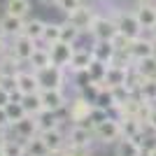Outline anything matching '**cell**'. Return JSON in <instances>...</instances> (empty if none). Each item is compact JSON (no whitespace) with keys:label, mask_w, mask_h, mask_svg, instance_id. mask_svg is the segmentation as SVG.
Masks as SVG:
<instances>
[{"label":"cell","mask_w":156,"mask_h":156,"mask_svg":"<svg viewBox=\"0 0 156 156\" xmlns=\"http://www.w3.org/2000/svg\"><path fill=\"white\" fill-rule=\"evenodd\" d=\"M5 110H7V117H9V121H19L21 117H26V110H23V105H21V100H16V98H12L9 103L5 105Z\"/></svg>","instance_id":"cell-36"},{"label":"cell","mask_w":156,"mask_h":156,"mask_svg":"<svg viewBox=\"0 0 156 156\" xmlns=\"http://www.w3.org/2000/svg\"><path fill=\"white\" fill-rule=\"evenodd\" d=\"M40 100H42V107L47 112H61L68 105V98H65L63 89H42L40 91Z\"/></svg>","instance_id":"cell-5"},{"label":"cell","mask_w":156,"mask_h":156,"mask_svg":"<svg viewBox=\"0 0 156 156\" xmlns=\"http://www.w3.org/2000/svg\"><path fill=\"white\" fill-rule=\"evenodd\" d=\"M105 119H107V110L93 105V110H91V114H89V119L84 121V126H86V128H93L96 124H100V121H105Z\"/></svg>","instance_id":"cell-37"},{"label":"cell","mask_w":156,"mask_h":156,"mask_svg":"<svg viewBox=\"0 0 156 156\" xmlns=\"http://www.w3.org/2000/svg\"><path fill=\"white\" fill-rule=\"evenodd\" d=\"M144 75L140 70H137L135 65H130L128 68V75H126V89H128L130 93H137L140 89H142V84H144Z\"/></svg>","instance_id":"cell-24"},{"label":"cell","mask_w":156,"mask_h":156,"mask_svg":"<svg viewBox=\"0 0 156 156\" xmlns=\"http://www.w3.org/2000/svg\"><path fill=\"white\" fill-rule=\"evenodd\" d=\"M0 156H5V154H2V144H0Z\"/></svg>","instance_id":"cell-52"},{"label":"cell","mask_w":156,"mask_h":156,"mask_svg":"<svg viewBox=\"0 0 156 156\" xmlns=\"http://www.w3.org/2000/svg\"><path fill=\"white\" fill-rule=\"evenodd\" d=\"M21 105H23L26 114H30V117H37L40 112H44V107H42V100H40V93L21 96Z\"/></svg>","instance_id":"cell-25"},{"label":"cell","mask_w":156,"mask_h":156,"mask_svg":"<svg viewBox=\"0 0 156 156\" xmlns=\"http://www.w3.org/2000/svg\"><path fill=\"white\" fill-rule=\"evenodd\" d=\"M65 156H93V151L89 147H72V144H65Z\"/></svg>","instance_id":"cell-41"},{"label":"cell","mask_w":156,"mask_h":156,"mask_svg":"<svg viewBox=\"0 0 156 156\" xmlns=\"http://www.w3.org/2000/svg\"><path fill=\"white\" fill-rule=\"evenodd\" d=\"M135 16L144 30H151L156 26V5H137Z\"/></svg>","instance_id":"cell-20"},{"label":"cell","mask_w":156,"mask_h":156,"mask_svg":"<svg viewBox=\"0 0 156 156\" xmlns=\"http://www.w3.org/2000/svg\"><path fill=\"white\" fill-rule=\"evenodd\" d=\"M61 40V23H47L44 26V33H42V42L47 47H51L54 42Z\"/></svg>","instance_id":"cell-35"},{"label":"cell","mask_w":156,"mask_h":156,"mask_svg":"<svg viewBox=\"0 0 156 156\" xmlns=\"http://www.w3.org/2000/svg\"><path fill=\"white\" fill-rule=\"evenodd\" d=\"M65 68L58 65H49V68H42L37 70V79H40V91L42 89H63L65 82Z\"/></svg>","instance_id":"cell-4"},{"label":"cell","mask_w":156,"mask_h":156,"mask_svg":"<svg viewBox=\"0 0 156 156\" xmlns=\"http://www.w3.org/2000/svg\"><path fill=\"white\" fill-rule=\"evenodd\" d=\"M47 156H65V149H54V151H49Z\"/></svg>","instance_id":"cell-46"},{"label":"cell","mask_w":156,"mask_h":156,"mask_svg":"<svg viewBox=\"0 0 156 156\" xmlns=\"http://www.w3.org/2000/svg\"><path fill=\"white\" fill-rule=\"evenodd\" d=\"M107 68H110V63H103V61H91V65L86 68V72H89V77H91V82H105V75H107Z\"/></svg>","instance_id":"cell-32"},{"label":"cell","mask_w":156,"mask_h":156,"mask_svg":"<svg viewBox=\"0 0 156 156\" xmlns=\"http://www.w3.org/2000/svg\"><path fill=\"white\" fill-rule=\"evenodd\" d=\"M72 54H75V44H70V42H63V40H58V42H54V44L49 47L51 63H54V65H58V68H68V65H70Z\"/></svg>","instance_id":"cell-6"},{"label":"cell","mask_w":156,"mask_h":156,"mask_svg":"<svg viewBox=\"0 0 156 156\" xmlns=\"http://www.w3.org/2000/svg\"><path fill=\"white\" fill-rule=\"evenodd\" d=\"M135 2H137V5H154L156 0H135Z\"/></svg>","instance_id":"cell-47"},{"label":"cell","mask_w":156,"mask_h":156,"mask_svg":"<svg viewBox=\"0 0 156 156\" xmlns=\"http://www.w3.org/2000/svg\"><path fill=\"white\" fill-rule=\"evenodd\" d=\"M7 51H9V44H7L5 35H0V56H2V54H7Z\"/></svg>","instance_id":"cell-45"},{"label":"cell","mask_w":156,"mask_h":156,"mask_svg":"<svg viewBox=\"0 0 156 156\" xmlns=\"http://www.w3.org/2000/svg\"><path fill=\"white\" fill-rule=\"evenodd\" d=\"M93 110V105L86 100V98H75L70 103V107H68V119H70L72 124H79V126H84V121L89 119V114H91Z\"/></svg>","instance_id":"cell-10"},{"label":"cell","mask_w":156,"mask_h":156,"mask_svg":"<svg viewBox=\"0 0 156 156\" xmlns=\"http://www.w3.org/2000/svg\"><path fill=\"white\" fill-rule=\"evenodd\" d=\"M89 33L93 35V40H112L119 33V28H117L112 16H96V21H93Z\"/></svg>","instance_id":"cell-7"},{"label":"cell","mask_w":156,"mask_h":156,"mask_svg":"<svg viewBox=\"0 0 156 156\" xmlns=\"http://www.w3.org/2000/svg\"><path fill=\"white\" fill-rule=\"evenodd\" d=\"M96 9H93L91 5H82V7H77L75 12H70V14H65V21H70L75 28H79L82 33H89L91 30V26H93V21H96Z\"/></svg>","instance_id":"cell-3"},{"label":"cell","mask_w":156,"mask_h":156,"mask_svg":"<svg viewBox=\"0 0 156 156\" xmlns=\"http://www.w3.org/2000/svg\"><path fill=\"white\" fill-rule=\"evenodd\" d=\"M147 126H149L151 130L156 133V105L151 107V112H149V119H147Z\"/></svg>","instance_id":"cell-44"},{"label":"cell","mask_w":156,"mask_h":156,"mask_svg":"<svg viewBox=\"0 0 156 156\" xmlns=\"http://www.w3.org/2000/svg\"><path fill=\"white\" fill-rule=\"evenodd\" d=\"M47 154H49V147L42 142L40 133L30 140H26V156H47Z\"/></svg>","instance_id":"cell-29"},{"label":"cell","mask_w":156,"mask_h":156,"mask_svg":"<svg viewBox=\"0 0 156 156\" xmlns=\"http://www.w3.org/2000/svg\"><path fill=\"white\" fill-rule=\"evenodd\" d=\"M44 26L47 23L42 19H28V21H23V35H28V37H33L35 42H37V40H42Z\"/></svg>","instance_id":"cell-28"},{"label":"cell","mask_w":156,"mask_h":156,"mask_svg":"<svg viewBox=\"0 0 156 156\" xmlns=\"http://www.w3.org/2000/svg\"><path fill=\"white\" fill-rule=\"evenodd\" d=\"M79 35H82V30H79V28H75L70 21H63V23H61V40H63V42L75 44V42L79 40Z\"/></svg>","instance_id":"cell-34"},{"label":"cell","mask_w":156,"mask_h":156,"mask_svg":"<svg viewBox=\"0 0 156 156\" xmlns=\"http://www.w3.org/2000/svg\"><path fill=\"white\" fill-rule=\"evenodd\" d=\"M142 144L135 142L133 137H121L114 147V156H142Z\"/></svg>","instance_id":"cell-17"},{"label":"cell","mask_w":156,"mask_h":156,"mask_svg":"<svg viewBox=\"0 0 156 156\" xmlns=\"http://www.w3.org/2000/svg\"><path fill=\"white\" fill-rule=\"evenodd\" d=\"M110 42H112V47H114L117 51H128V47H130V42H133V40L126 37L124 33H117V35H114Z\"/></svg>","instance_id":"cell-38"},{"label":"cell","mask_w":156,"mask_h":156,"mask_svg":"<svg viewBox=\"0 0 156 156\" xmlns=\"http://www.w3.org/2000/svg\"><path fill=\"white\" fill-rule=\"evenodd\" d=\"M128 54L133 56V61H140L144 56H154L156 54V40H149V37H144V35H140V37H135L130 42Z\"/></svg>","instance_id":"cell-12"},{"label":"cell","mask_w":156,"mask_h":156,"mask_svg":"<svg viewBox=\"0 0 156 156\" xmlns=\"http://www.w3.org/2000/svg\"><path fill=\"white\" fill-rule=\"evenodd\" d=\"M137 68V70L142 72L147 79H151V77H156V54L154 56H144V58H140V61H135L133 63Z\"/></svg>","instance_id":"cell-31"},{"label":"cell","mask_w":156,"mask_h":156,"mask_svg":"<svg viewBox=\"0 0 156 156\" xmlns=\"http://www.w3.org/2000/svg\"><path fill=\"white\" fill-rule=\"evenodd\" d=\"M28 12H30V0H7V2H5V14L26 19Z\"/></svg>","instance_id":"cell-23"},{"label":"cell","mask_w":156,"mask_h":156,"mask_svg":"<svg viewBox=\"0 0 156 156\" xmlns=\"http://www.w3.org/2000/svg\"><path fill=\"white\" fill-rule=\"evenodd\" d=\"M35 121H37V128L40 133L42 130H49V128H61V124H63V119H56L54 117V112H40L37 117H35Z\"/></svg>","instance_id":"cell-27"},{"label":"cell","mask_w":156,"mask_h":156,"mask_svg":"<svg viewBox=\"0 0 156 156\" xmlns=\"http://www.w3.org/2000/svg\"><path fill=\"white\" fill-rule=\"evenodd\" d=\"M93 103H96L98 107H103V110H117L114 93H112V89H107V86H103L100 91H96V100H93Z\"/></svg>","instance_id":"cell-26"},{"label":"cell","mask_w":156,"mask_h":156,"mask_svg":"<svg viewBox=\"0 0 156 156\" xmlns=\"http://www.w3.org/2000/svg\"><path fill=\"white\" fill-rule=\"evenodd\" d=\"M112 19H114V23H117L119 33H124L126 37H130V40L140 37L142 30H144V28L140 26V21H137L135 12H126V9H121V12H117Z\"/></svg>","instance_id":"cell-2"},{"label":"cell","mask_w":156,"mask_h":156,"mask_svg":"<svg viewBox=\"0 0 156 156\" xmlns=\"http://www.w3.org/2000/svg\"><path fill=\"white\" fill-rule=\"evenodd\" d=\"M42 5H56V0H40Z\"/></svg>","instance_id":"cell-50"},{"label":"cell","mask_w":156,"mask_h":156,"mask_svg":"<svg viewBox=\"0 0 156 156\" xmlns=\"http://www.w3.org/2000/svg\"><path fill=\"white\" fill-rule=\"evenodd\" d=\"M154 5H156V2H154Z\"/></svg>","instance_id":"cell-53"},{"label":"cell","mask_w":156,"mask_h":156,"mask_svg":"<svg viewBox=\"0 0 156 156\" xmlns=\"http://www.w3.org/2000/svg\"><path fill=\"white\" fill-rule=\"evenodd\" d=\"M9 126H12V121H9V117H7V110L0 107V128H9Z\"/></svg>","instance_id":"cell-43"},{"label":"cell","mask_w":156,"mask_h":156,"mask_svg":"<svg viewBox=\"0 0 156 156\" xmlns=\"http://www.w3.org/2000/svg\"><path fill=\"white\" fill-rule=\"evenodd\" d=\"M112 93H114V100H117V107L121 103H126V100H128L130 96H133V93L128 91V89H126V84H121V86H112Z\"/></svg>","instance_id":"cell-40"},{"label":"cell","mask_w":156,"mask_h":156,"mask_svg":"<svg viewBox=\"0 0 156 156\" xmlns=\"http://www.w3.org/2000/svg\"><path fill=\"white\" fill-rule=\"evenodd\" d=\"M9 128L14 130V137H19V140H30V137H35L40 133L37 128V121H35V117H30V114H26V117H21L19 121H14Z\"/></svg>","instance_id":"cell-11"},{"label":"cell","mask_w":156,"mask_h":156,"mask_svg":"<svg viewBox=\"0 0 156 156\" xmlns=\"http://www.w3.org/2000/svg\"><path fill=\"white\" fill-rule=\"evenodd\" d=\"M137 96L142 98L144 103H151V105H154L156 103V77L144 79V84H142V89L137 91Z\"/></svg>","instance_id":"cell-33"},{"label":"cell","mask_w":156,"mask_h":156,"mask_svg":"<svg viewBox=\"0 0 156 156\" xmlns=\"http://www.w3.org/2000/svg\"><path fill=\"white\" fill-rule=\"evenodd\" d=\"M40 137H42V142L49 147V151H54V149H63L65 144H68V140H65V135L61 133V128L42 130V133H40Z\"/></svg>","instance_id":"cell-18"},{"label":"cell","mask_w":156,"mask_h":156,"mask_svg":"<svg viewBox=\"0 0 156 156\" xmlns=\"http://www.w3.org/2000/svg\"><path fill=\"white\" fill-rule=\"evenodd\" d=\"M84 5V0H56V7H58L63 14H70V12H75L77 7H82Z\"/></svg>","instance_id":"cell-39"},{"label":"cell","mask_w":156,"mask_h":156,"mask_svg":"<svg viewBox=\"0 0 156 156\" xmlns=\"http://www.w3.org/2000/svg\"><path fill=\"white\" fill-rule=\"evenodd\" d=\"M65 140H68V144H72V147H91V142L96 140V137H93V130L91 128L75 124L70 128V133L65 135Z\"/></svg>","instance_id":"cell-13"},{"label":"cell","mask_w":156,"mask_h":156,"mask_svg":"<svg viewBox=\"0 0 156 156\" xmlns=\"http://www.w3.org/2000/svg\"><path fill=\"white\" fill-rule=\"evenodd\" d=\"M126 75H128V68H117V65H110L103 84L107 86V89H112V86H121V84H126Z\"/></svg>","instance_id":"cell-22"},{"label":"cell","mask_w":156,"mask_h":156,"mask_svg":"<svg viewBox=\"0 0 156 156\" xmlns=\"http://www.w3.org/2000/svg\"><path fill=\"white\" fill-rule=\"evenodd\" d=\"M9 100H12V93L7 91L5 86H0V107H5V105L9 103Z\"/></svg>","instance_id":"cell-42"},{"label":"cell","mask_w":156,"mask_h":156,"mask_svg":"<svg viewBox=\"0 0 156 156\" xmlns=\"http://www.w3.org/2000/svg\"><path fill=\"white\" fill-rule=\"evenodd\" d=\"M9 51H12L19 61L28 63L30 56H33V51H35V40L21 33V35H16V37H12V47H9Z\"/></svg>","instance_id":"cell-8"},{"label":"cell","mask_w":156,"mask_h":156,"mask_svg":"<svg viewBox=\"0 0 156 156\" xmlns=\"http://www.w3.org/2000/svg\"><path fill=\"white\" fill-rule=\"evenodd\" d=\"M21 63L12 51H7L0 56V77H16V72L21 70Z\"/></svg>","instance_id":"cell-16"},{"label":"cell","mask_w":156,"mask_h":156,"mask_svg":"<svg viewBox=\"0 0 156 156\" xmlns=\"http://www.w3.org/2000/svg\"><path fill=\"white\" fill-rule=\"evenodd\" d=\"M30 68L35 72L37 70H42V68H49V65H54L51 63V56H49V47H35V51H33V56H30Z\"/></svg>","instance_id":"cell-21"},{"label":"cell","mask_w":156,"mask_h":156,"mask_svg":"<svg viewBox=\"0 0 156 156\" xmlns=\"http://www.w3.org/2000/svg\"><path fill=\"white\" fill-rule=\"evenodd\" d=\"M23 21L26 19H19V16H12V14H5L2 19H0V35H5V37H16L23 33Z\"/></svg>","instance_id":"cell-14"},{"label":"cell","mask_w":156,"mask_h":156,"mask_svg":"<svg viewBox=\"0 0 156 156\" xmlns=\"http://www.w3.org/2000/svg\"><path fill=\"white\" fill-rule=\"evenodd\" d=\"M2 154L5 156H26V142L14 137V140H5L2 142Z\"/></svg>","instance_id":"cell-30"},{"label":"cell","mask_w":156,"mask_h":156,"mask_svg":"<svg viewBox=\"0 0 156 156\" xmlns=\"http://www.w3.org/2000/svg\"><path fill=\"white\" fill-rule=\"evenodd\" d=\"M93 137H96L98 142H119L121 137H124V133H121V124H119V119H112L107 117L105 121H100V124L93 126Z\"/></svg>","instance_id":"cell-1"},{"label":"cell","mask_w":156,"mask_h":156,"mask_svg":"<svg viewBox=\"0 0 156 156\" xmlns=\"http://www.w3.org/2000/svg\"><path fill=\"white\" fill-rule=\"evenodd\" d=\"M5 140H7V137H5V128H0V144L5 142Z\"/></svg>","instance_id":"cell-49"},{"label":"cell","mask_w":156,"mask_h":156,"mask_svg":"<svg viewBox=\"0 0 156 156\" xmlns=\"http://www.w3.org/2000/svg\"><path fill=\"white\" fill-rule=\"evenodd\" d=\"M151 35H154V40H156V26H154V28H151Z\"/></svg>","instance_id":"cell-51"},{"label":"cell","mask_w":156,"mask_h":156,"mask_svg":"<svg viewBox=\"0 0 156 156\" xmlns=\"http://www.w3.org/2000/svg\"><path fill=\"white\" fill-rule=\"evenodd\" d=\"M16 91L21 96H30V93H40V79L35 70H19L16 72Z\"/></svg>","instance_id":"cell-9"},{"label":"cell","mask_w":156,"mask_h":156,"mask_svg":"<svg viewBox=\"0 0 156 156\" xmlns=\"http://www.w3.org/2000/svg\"><path fill=\"white\" fill-rule=\"evenodd\" d=\"M91 54L96 61H103V63H112V58H114V54H117V49L112 47L110 40H96L91 47Z\"/></svg>","instance_id":"cell-15"},{"label":"cell","mask_w":156,"mask_h":156,"mask_svg":"<svg viewBox=\"0 0 156 156\" xmlns=\"http://www.w3.org/2000/svg\"><path fill=\"white\" fill-rule=\"evenodd\" d=\"M144 156H156V144H154V147H151L149 151H144Z\"/></svg>","instance_id":"cell-48"},{"label":"cell","mask_w":156,"mask_h":156,"mask_svg":"<svg viewBox=\"0 0 156 156\" xmlns=\"http://www.w3.org/2000/svg\"><path fill=\"white\" fill-rule=\"evenodd\" d=\"M93 61V54L91 49H75V54H72V58H70V68L72 72H84L89 65H91Z\"/></svg>","instance_id":"cell-19"}]
</instances>
